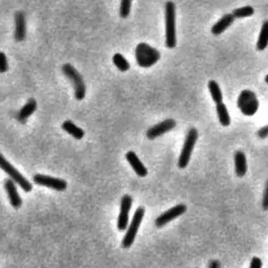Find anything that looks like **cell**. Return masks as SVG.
Masks as SVG:
<instances>
[{
    "mask_svg": "<svg viewBox=\"0 0 268 268\" xmlns=\"http://www.w3.org/2000/svg\"><path fill=\"white\" fill-rule=\"evenodd\" d=\"M175 4L172 1L165 3V44L168 49L176 46V10Z\"/></svg>",
    "mask_w": 268,
    "mask_h": 268,
    "instance_id": "cell-1",
    "label": "cell"
},
{
    "mask_svg": "<svg viewBox=\"0 0 268 268\" xmlns=\"http://www.w3.org/2000/svg\"><path fill=\"white\" fill-rule=\"evenodd\" d=\"M137 63L144 68L151 67L160 60L161 54L157 49L146 43L138 44L135 50Z\"/></svg>",
    "mask_w": 268,
    "mask_h": 268,
    "instance_id": "cell-2",
    "label": "cell"
},
{
    "mask_svg": "<svg viewBox=\"0 0 268 268\" xmlns=\"http://www.w3.org/2000/svg\"><path fill=\"white\" fill-rule=\"evenodd\" d=\"M62 71L73 85L75 98L78 101L83 100L86 97V85L81 74L73 65L69 63L62 65Z\"/></svg>",
    "mask_w": 268,
    "mask_h": 268,
    "instance_id": "cell-3",
    "label": "cell"
},
{
    "mask_svg": "<svg viewBox=\"0 0 268 268\" xmlns=\"http://www.w3.org/2000/svg\"><path fill=\"white\" fill-rule=\"evenodd\" d=\"M237 107L244 115L252 116L258 111L259 101L252 91L244 90L239 95Z\"/></svg>",
    "mask_w": 268,
    "mask_h": 268,
    "instance_id": "cell-4",
    "label": "cell"
},
{
    "mask_svg": "<svg viewBox=\"0 0 268 268\" xmlns=\"http://www.w3.org/2000/svg\"><path fill=\"white\" fill-rule=\"evenodd\" d=\"M144 214H145V210L144 207H138L136 210L132 222L122 240V246L123 248H129L135 241L136 236L141 225L142 220L144 219Z\"/></svg>",
    "mask_w": 268,
    "mask_h": 268,
    "instance_id": "cell-5",
    "label": "cell"
},
{
    "mask_svg": "<svg viewBox=\"0 0 268 268\" xmlns=\"http://www.w3.org/2000/svg\"><path fill=\"white\" fill-rule=\"evenodd\" d=\"M198 139V131L192 127L188 132L187 136L184 141V146L182 149L181 154L178 161V166L179 168H185L190 162V158L192 155L193 150Z\"/></svg>",
    "mask_w": 268,
    "mask_h": 268,
    "instance_id": "cell-6",
    "label": "cell"
},
{
    "mask_svg": "<svg viewBox=\"0 0 268 268\" xmlns=\"http://www.w3.org/2000/svg\"><path fill=\"white\" fill-rule=\"evenodd\" d=\"M0 166L14 183L19 184L22 190L27 193L32 190V184H30V181L25 179V177L23 176L14 166L11 165L10 163L4 159L3 155L0 159Z\"/></svg>",
    "mask_w": 268,
    "mask_h": 268,
    "instance_id": "cell-7",
    "label": "cell"
},
{
    "mask_svg": "<svg viewBox=\"0 0 268 268\" xmlns=\"http://www.w3.org/2000/svg\"><path fill=\"white\" fill-rule=\"evenodd\" d=\"M33 180L38 185L51 188L57 191H64L67 188V183L64 179L47 176L44 174H36L33 177Z\"/></svg>",
    "mask_w": 268,
    "mask_h": 268,
    "instance_id": "cell-8",
    "label": "cell"
},
{
    "mask_svg": "<svg viewBox=\"0 0 268 268\" xmlns=\"http://www.w3.org/2000/svg\"><path fill=\"white\" fill-rule=\"evenodd\" d=\"M186 210H187V207L184 204L177 205L164 213H162V214H160L155 220V225L157 227H162L167 225L168 222L172 221L173 219H176L177 217L184 214L186 212Z\"/></svg>",
    "mask_w": 268,
    "mask_h": 268,
    "instance_id": "cell-9",
    "label": "cell"
},
{
    "mask_svg": "<svg viewBox=\"0 0 268 268\" xmlns=\"http://www.w3.org/2000/svg\"><path fill=\"white\" fill-rule=\"evenodd\" d=\"M175 127H176L175 120L168 118L150 127L149 130L147 131L146 135L149 139L154 140L155 138L165 134L169 131L173 130Z\"/></svg>",
    "mask_w": 268,
    "mask_h": 268,
    "instance_id": "cell-10",
    "label": "cell"
},
{
    "mask_svg": "<svg viewBox=\"0 0 268 268\" xmlns=\"http://www.w3.org/2000/svg\"><path fill=\"white\" fill-rule=\"evenodd\" d=\"M133 205V199L130 195H125L121 201V211H120L118 220H117V228L118 230H125L127 229L129 219V212Z\"/></svg>",
    "mask_w": 268,
    "mask_h": 268,
    "instance_id": "cell-11",
    "label": "cell"
},
{
    "mask_svg": "<svg viewBox=\"0 0 268 268\" xmlns=\"http://www.w3.org/2000/svg\"><path fill=\"white\" fill-rule=\"evenodd\" d=\"M4 187L8 193L11 206L15 209L20 208L22 206V200L18 193L14 182L11 179H6L4 182Z\"/></svg>",
    "mask_w": 268,
    "mask_h": 268,
    "instance_id": "cell-12",
    "label": "cell"
},
{
    "mask_svg": "<svg viewBox=\"0 0 268 268\" xmlns=\"http://www.w3.org/2000/svg\"><path fill=\"white\" fill-rule=\"evenodd\" d=\"M26 37V22L25 13L17 11L15 13V34L14 38L17 41H23Z\"/></svg>",
    "mask_w": 268,
    "mask_h": 268,
    "instance_id": "cell-13",
    "label": "cell"
},
{
    "mask_svg": "<svg viewBox=\"0 0 268 268\" xmlns=\"http://www.w3.org/2000/svg\"><path fill=\"white\" fill-rule=\"evenodd\" d=\"M126 159H127V162L130 163L133 170L135 171V173L138 174V176L142 177V178L147 176L148 169L144 165V163L141 162V160L138 159L135 153L133 152V151L127 152V155H126Z\"/></svg>",
    "mask_w": 268,
    "mask_h": 268,
    "instance_id": "cell-14",
    "label": "cell"
},
{
    "mask_svg": "<svg viewBox=\"0 0 268 268\" xmlns=\"http://www.w3.org/2000/svg\"><path fill=\"white\" fill-rule=\"evenodd\" d=\"M235 21V17L232 14H227L218 20L212 28V33L214 36L221 35L225 30H227Z\"/></svg>",
    "mask_w": 268,
    "mask_h": 268,
    "instance_id": "cell-15",
    "label": "cell"
},
{
    "mask_svg": "<svg viewBox=\"0 0 268 268\" xmlns=\"http://www.w3.org/2000/svg\"><path fill=\"white\" fill-rule=\"evenodd\" d=\"M37 109V103L36 99L30 98L25 106L22 107L21 110L17 114V120L21 123H25L26 120L32 115Z\"/></svg>",
    "mask_w": 268,
    "mask_h": 268,
    "instance_id": "cell-16",
    "label": "cell"
},
{
    "mask_svg": "<svg viewBox=\"0 0 268 268\" xmlns=\"http://www.w3.org/2000/svg\"><path fill=\"white\" fill-rule=\"evenodd\" d=\"M235 160V170L236 175L241 177L245 176L247 172V161L246 155L242 151H236L234 155Z\"/></svg>",
    "mask_w": 268,
    "mask_h": 268,
    "instance_id": "cell-17",
    "label": "cell"
},
{
    "mask_svg": "<svg viewBox=\"0 0 268 268\" xmlns=\"http://www.w3.org/2000/svg\"><path fill=\"white\" fill-rule=\"evenodd\" d=\"M62 128L77 140H81V138L84 137V131L82 130L81 127H78L76 125L74 124L73 122L70 120L63 122Z\"/></svg>",
    "mask_w": 268,
    "mask_h": 268,
    "instance_id": "cell-18",
    "label": "cell"
},
{
    "mask_svg": "<svg viewBox=\"0 0 268 268\" xmlns=\"http://www.w3.org/2000/svg\"><path fill=\"white\" fill-rule=\"evenodd\" d=\"M216 112L220 124L223 127H228L230 124V116L229 115L227 107L224 103H219L216 105Z\"/></svg>",
    "mask_w": 268,
    "mask_h": 268,
    "instance_id": "cell-19",
    "label": "cell"
},
{
    "mask_svg": "<svg viewBox=\"0 0 268 268\" xmlns=\"http://www.w3.org/2000/svg\"><path fill=\"white\" fill-rule=\"evenodd\" d=\"M209 91L211 92L212 99L214 101L215 104H219L223 103L222 92L220 90L219 84L214 80L209 81L208 83Z\"/></svg>",
    "mask_w": 268,
    "mask_h": 268,
    "instance_id": "cell-20",
    "label": "cell"
},
{
    "mask_svg": "<svg viewBox=\"0 0 268 268\" xmlns=\"http://www.w3.org/2000/svg\"><path fill=\"white\" fill-rule=\"evenodd\" d=\"M268 46V20H266L261 29L260 35L258 37L257 49L264 51Z\"/></svg>",
    "mask_w": 268,
    "mask_h": 268,
    "instance_id": "cell-21",
    "label": "cell"
},
{
    "mask_svg": "<svg viewBox=\"0 0 268 268\" xmlns=\"http://www.w3.org/2000/svg\"><path fill=\"white\" fill-rule=\"evenodd\" d=\"M112 60H113L114 65H116L119 71H127L130 68V64L128 63L127 59L120 53L114 54Z\"/></svg>",
    "mask_w": 268,
    "mask_h": 268,
    "instance_id": "cell-22",
    "label": "cell"
},
{
    "mask_svg": "<svg viewBox=\"0 0 268 268\" xmlns=\"http://www.w3.org/2000/svg\"><path fill=\"white\" fill-rule=\"evenodd\" d=\"M255 13L254 8L252 6H245L241 8H236L233 11V16L235 19H242V18H247V17L252 16Z\"/></svg>",
    "mask_w": 268,
    "mask_h": 268,
    "instance_id": "cell-23",
    "label": "cell"
},
{
    "mask_svg": "<svg viewBox=\"0 0 268 268\" xmlns=\"http://www.w3.org/2000/svg\"><path fill=\"white\" fill-rule=\"evenodd\" d=\"M132 2L130 0H122L120 4V16L126 19L130 14Z\"/></svg>",
    "mask_w": 268,
    "mask_h": 268,
    "instance_id": "cell-24",
    "label": "cell"
},
{
    "mask_svg": "<svg viewBox=\"0 0 268 268\" xmlns=\"http://www.w3.org/2000/svg\"><path fill=\"white\" fill-rule=\"evenodd\" d=\"M8 65L7 57L3 52L0 53V72L4 73L8 71Z\"/></svg>",
    "mask_w": 268,
    "mask_h": 268,
    "instance_id": "cell-25",
    "label": "cell"
},
{
    "mask_svg": "<svg viewBox=\"0 0 268 268\" xmlns=\"http://www.w3.org/2000/svg\"><path fill=\"white\" fill-rule=\"evenodd\" d=\"M262 206H263V209L264 211H268V180L267 181V184H266Z\"/></svg>",
    "mask_w": 268,
    "mask_h": 268,
    "instance_id": "cell-26",
    "label": "cell"
},
{
    "mask_svg": "<svg viewBox=\"0 0 268 268\" xmlns=\"http://www.w3.org/2000/svg\"><path fill=\"white\" fill-rule=\"evenodd\" d=\"M263 268V262L260 258L254 257L251 261L249 268Z\"/></svg>",
    "mask_w": 268,
    "mask_h": 268,
    "instance_id": "cell-27",
    "label": "cell"
},
{
    "mask_svg": "<svg viewBox=\"0 0 268 268\" xmlns=\"http://www.w3.org/2000/svg\"><path fill=\"white\" fill-rule=\"evenodd\" d=\"M258 135L259 138H262V139H264V138H267L268 137V125L265 126V127H263L261 128L260 130L258 132Z\"/></svg>",
    "mask_w": 268,
    "mask_h": 268,
    "instance_id": "cell-28",
    "label": "cell"
},
{
    "mask_svg": "<svg viewBox=\"0 0 268 268\" xmlns=\"http://www.w3.org/2000/svg\"><path fill=\"white\" fill-rule=\"evenodd\" d=\"M208 268H220V263L219 261L212 260L210 262Z\"/></svg>",
    "mask_w": 268,
    "mask_h": 268,
    "instance_id": "cell-29",
    "label": "cell"
},
{
    "mask_svg": "<svg viewBox=\"0 0 268 268\" xmlns=\"http://www.w3.org/2000/svg\"><path fill=\"white\" fill-rule=\"evenodd\" d=\"M265 81L268 84V75H267V76H266V77H265Z\"/></svg>",
    "mask_w": 268,
    "mask_h": 268,
    "instance_id": "cell-30",
    "label": "cell"
}]
</instances>
